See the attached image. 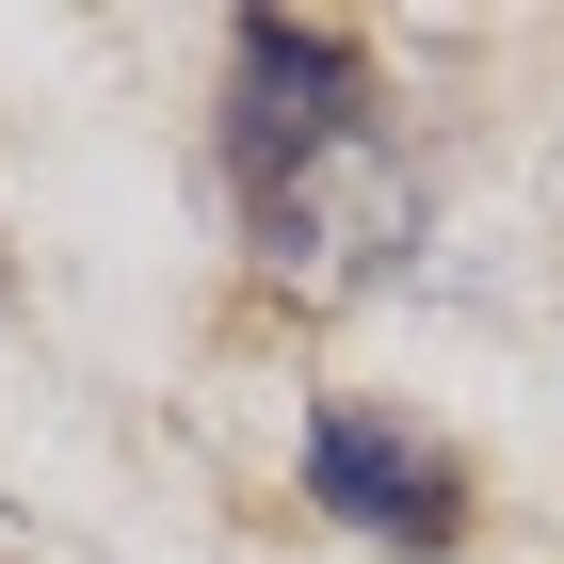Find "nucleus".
Here are the masks:
<instances>
[{"label": "nucleus", "mask_w": 564, "mask_h": 564, "mask_svg": "<svg viewBox=\"0 0 564 564\" xmlns=\"http://www.w3.org/2000/svg\"><path fill=\"white\" fill-rule=\"evenodd\" d=\"M355 113H371L355 33H323V17H242V82H226V145H242V177H306V162H339Z\"/></svg>", "instance_id": "1"}, {"label": "nucleus", "mask_w": 564, "mask_h": 564, "mask_svg": "<svg viewBox=\"0 0 564 564\" xmlns=\"http://www.w3.org/2000/svg\"><path fill=\"white\" fill-rule=\"evenodd\" d=\"M306 500L339 532H371V549H452L468 532V468L420 452L403 420H371V403H323L306 420Z\"/></svg>", "instance_id": "2"}, {"label": "nucleus", "mask_w": 564, "mask_h": 564, "mask_svg": "<svg viewBox=\"0 0 564 564\" xmlns=\"http://www.w3.org/2000/svg\"><path fill=\"white\" fill-rule=\"evenodd\" d=\"M388 226H403V177L371 162V145H339V162H306V177H259V259L306 274V291H339Z\"/></svg>", "instance_id": "3"}, {"label": "nucleus", "mask_w": 564, "mask_h": 564, "mask_svg": "<svg viewBox=\"0 0 564 564\" xmlns=\"http://www.w3.org/2000/svg\"><path fill=\"white\" fill-rule=\"evenodd\" d=\"M0 564H17V549H0Z\"/></svg>", "instance_id": "4"}]
</instances>
